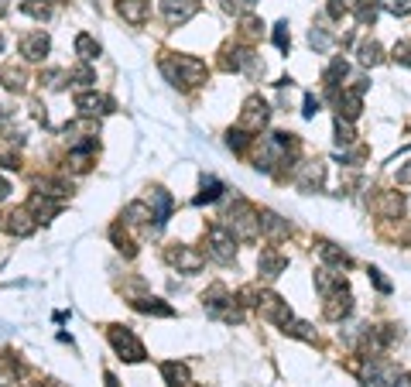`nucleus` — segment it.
Instances as JSON below:
<instances>
[{"label":"nucleus","instance_id":"nucleus-1","mask_svg":"<svg viewBox=\"0 0 411 387\" xmlns=\"http://www.w3.org/2000/svg\"><path fill=\"white\" fill-rule=\"evenodd\" d=\"M227 230L244 243H254L260 236V212L244 199H233V206L227 209Z\"/></svg>","mask_w":411,"mask_h":387},{"label":"nucleus","instance_id":"nucleus-2","mask_svg":"<svg viewBox=\"0 0 411 387\" xmlns=\"http://www.w3.org/2000/svg\"><path fill=\"white\" fill-rule=\"evenodd\" d=\"M161 72L168 76V82L175 86H203L206 82V65L192 55H175L161 62Z\"/></svg>","mask_w":411,"mask_h":387},{"label":"nucleus","instance_id":"nucleus-3","mask_svg":"<svg viewBox=\"0 0 411 387\" xmlns=\"http://www.w3.org/2000/svg\"><path fill=\"white\" fill-rule=\"evenodd\" d=\"M206 254L216 264H233V258H236V236L223 223H213L206 230Z\"/></svg>","mask_w":411,"mask_h":387},{"label":"nucleus","instance_id":"nucleus-4","mask_svg":"<svg viewBox=\"0 0 411 387\" xmlns=\"http://www.w3.org/2000/svg\"><path fill=\"white\" fill-rule=\"evenodd\" d=\"M110 343H113V350H117V357L127 363H141L144 360V346H141V339L124 329V326H110Z\"/></svg>","mask_w":411,"mask_h":387},{"label":"nucleus","instance_id":"nucleus-5","mask_svg":"<svg viewBox=\"0 0 411 387\" xmlns=\"http://www.w3.org/2000/svg\"><path fill=\"white\" fill-rule=\"evenodd\" d=\"M291 182H295L298 192H319L322 182H326V165L322 161H302V165H295Z\"/></svg>","mask_w":411,"mask_h":387},{"label":"nucleus","instance_id":"nucleus-6","mask_svg":"<svg viewBox=\"0 0 411 387\" xmlns=\"http://www.w3.org/2000/svg\"><path fill=\"white\" fill-rule=\"evenodd\" d=\"M165 258H168L172 267H179V271H185V274H199L203 264H206L203 254H199L196 247H185V243H172V247L165 250Z\"/></svg>","mask_w":411,"mask_h":387},{"label":"nucleus","instance_id":"nucleus-7","mask_svg":"<svg viewBox=\"0 0 411 387\" xmlns=\"http://www.w3.org/2000/svg\"><path fill=\"white\" fill-rule=\"evenodd\" d=\"M394 381H398V367L381 357H370V363L363 367V387H394Z\"/></svg>","mask_w":411,"mask_h":387},{"label":"nucleus","instance_id":"nucleus-8","mask_svg":"<svg viewBox=\"0 0 411 387\" xmlns=\"http://www.w3.org/2000/svg\"><path fill=\"white\" fill-rule=\"evenodd\" d=\"M267 117H271L267 103H264L260 96H251V100L244 103V113H240V130L260 134V127H267Z\"/></svg>","mask_w":411,"mask_h":387},{"label":"nucleus","instance_id":"nucleus-9","mask_svg":"<svg viewBox=\"0 0 411 387\" xmlns=\"http://www.w3.org/2000/svg\"><path fill=\"white\" fill-rule=\"evenodd\" d=\"M326 319L329 322H343L350 312H353V295H350V288L343 284V288H336L333 295H326Z\"/></svg>","mask_w":411,"mask_h":387},{"label":"nucleus","instance_id":"nucleus-10","mask_svg":"<svg viewBox=\"0 0 411 387\" xmlns=\"http://www.w3.org/2000/svg\"><path fill=\"white\" fill-rule=\"evenodd\" d=\"M58 209H62V203H58L55 196H45V192H34V196L27 199V212H31L38 223H51V220L58 216Z\"/></svg>","mask_w":411,"mask_h":387},{"label":"nucleus","instance_id":"nucleus-11","mask_svg":"<svg viewBox=\"0 0 411 387\" xmlns=\"http://www.w3.org/2000/svg\"><path fill=\"white\" fill-rule=\"evenodd\" d=\"M196 7H199V0H161V14H165V21L172 27L185 25L196 14Z\"/></svg>","mask_w":411,"mask_h":387},{"label":"nucleus","instance_id":"nucleus-12","mask_svg":"<svg viewBox=\"0 0 411 387\" xmlns=\"http://www.w3.org/2000/svg\"><path fill=\"white\" fill-rule=\"evenodd\" d=\"M76 110L82 117H106L110 110H113V100H106L103 93H79L76 96Z\"/></svg>","mask_w":411,"mask_h":387},{"label":"nucleus","instance_id":"nucleus-13","mask_svg":"<svg viewBox=\"0 0 411 387\" xmlns=\"http://www.w3.org/2000/svg\"><path fill=\"white\" fill-rule=\"evenodd\" d=\"M148 206H151L154 230H161V227L168 223V216H172V196H168L165 189H151V199H148Z\"/></svg>","mask_w":411,"mask_h":387},{"label":"nucleus","instance_id":"nucleus-14","mask_svg":"<svg viewBox=\"0 0 411 387\" xmlns=\"http://www.w3.org/2000/svg\"><path fill=\"white\" fill-rule=\"evenodd\" d=\"M49 49H51V38L45 31H31L25 42H21V55L31 58V62H42V58L49 55Z\"/></svg>","mask_w":411,"mask_h":387},{"label":"nucleus","instance_id":"nucleus-15","mask_svg":"<svg viewBox=\"0 0 411 387\" xmlns=\"http://www.w3.org/2000/svg\"><path fill=\"white\" fill-rule=\"evenodd\" d=\"M260 233L267 236V240H284L291 227H288V220H282L278 212H271V209H260Z\"/></svg>","mask_w":411,"mask_h":387},{"label":"nucleus","instance_id":"nucleus-16","mask_svg":"<svg viewBox=\"0 0 411 387\" xmlns=\"http://www.w3.org/2000/svg\"><path fill=\"white\" fill-rule=\"evenodd\" d=\"M257 267H260V274H264V278H278L284 267H288V258L267 247V250H260V258H257Z\"/></svg>","mask_w":411,"mask_h":387},{"label":"nucleus","instance_id":"nucleus-17","mask_svg":"<svg viewBox=\"0 0 411 387\" xmlns=\"http://www.w3.org/2000/svg\"><path fill=\"white\" fill-rule=\"evenodd\" d=\"M117 11H120V18L134 27H141L148 21V0H120Z\"/></svg>","mask_w":411,"mask_h":387},{"label":"nucleus","instance_id":"nucleus-18","mask_svg":"<svg viewBox=\"0 0 411 387\" xmlns=\"http://www.w3.org/2000/svg\"><path fill=\"white\" fill-rule=\"evenodd\" d=\"M38 227V220L27 212V209H14L11 216H7V230L14 233V236H27V233H34Z\"/></svg>","mask_w":411,"mask_h":387},{"label":"nucleus","instance_id":"nucleus-19","mask_svg":"<svg viewBox=\"0 0 411 387\" xmlns=\"http://www.w3.org/2000/svg\"><path fill=\"white\" fill-rule=\"evenodd\" d=\"M161 377H165L168 387H185L189 384V367L179 360H168V363H161Z\"/></svg>","mask_w":411,"mask_h":387},{"label":"nucleus","instance_id":"nucleus-20","mask_svg":"<svg viewBox=\"0 0 411 387\" xmlns=\"http://www.w3.org/2000/svg\"><path fill=\"white\" fill-rule=\"evenodd\" d=\"M374 209H377L384 220H398V216H401V209H405V199H401L398 192H384V196L374 203Z\"/></svg>","mask_w":411,"mask_h":387},{"label":"nucleus","instance_id":"nucleus-21","mask_svg":"<svg viewBox=\"0 0 411 387\" xmlns=\"http://www.w3.org/2000/svg\"><path fill=\"white\" fill-rule=\"evenodd\" d=\"M343 274H336V271H329V267H319L315 271V288L322 291V295H333L336 288H343Z\"/></svg>","mask_w":411,"mask_h":387},{"label":"nucleus","instance_id":"nucleus-22","mask_svg":"<svg viewBox=\"0 0 411 387\" xmlns=\"http://www.w3.org/2000/svg\"><path fill=\"white\" fill-rule=\"evenodd\" d=\"M357 58H360V65H381V62H384V49H381L374 38H370V42H360Z\"/></svg>","mask_w":411,"mask_h":387},{"label":"nucleus","instance_id":"nucleus-23","mask_svg":"<svg viewBox=\"0 0 411 387\" xmlns=\"http://www.w3.org/2000/svg\"><path fill=\"white\" fill-rule=\"evenodd\" d=\"M319 254H322V260H326V264H333V267H350V264H353L346 250H339L336 243H326V240L319 243Z\"/></svg>","mask_w":411,"mask_h":387},{"label":"nucleus","instance_id":"nucleus-24","mask_svg":"<svg viewBox=\"0 0 411 387\" xmlns=\"http://www.w3.org/2000/svg\"><path fill=\"white\" fill-rule=\"evenodd\" d=\"M76 55L82 58V62H93V58L100 55V42H96L93 34H86V31L76 34Z\"/></svg>","mask_w":411,"mask_h":387},{"label":"nucleus","instance_id":"nucleus-25","mask_svg":"<svg viewBox=\"0 0 411 387\" xmlns=\"http://www.w3.org/2000/svg\"><path fill=\"white\" fill-rule=\"evenodd\" d=\"M220 196H223V182L216 179V175H206V179H203V192L196 196V203H199V206H206V203H216Z\"/></svg>","mask_w":411,"mask_h":387},{"label":"nucleus","instance_id":"nucleus-26","mask_svg":"<svg viewBox=\"0 0 411 387\" xmlns=\"http://www.w3.org/2000/svg\"><path fill=\"white\" fill-rule=\"evenodd\" d=\"M377 7H381V4H377V0H357V4H353V18H357V25H374V21H377Z\"/></svg>","mask_w":411,"mask_h":387},{"label":"nucleus","instance_id":"nucleus-27","mask_svg":"<svg viewBox=\"0 0 411 387\" xmlns=\"http://www.w3.org/2000/svg\"><path fill=\"white\" fill-rule=\"evenodd\" d=\"M134 309H137V312H148V315H161V319L175 315V309H172V305H165L161 298H137V302H134Z\"/></svg>","mask_w":411,"mask_h":387},{"label":"nucleus","instance_id":"nucleus-28","mask_svg":"<svg viewBox=\"0 0 411 387\" xmlns=\"http://www.w3.org/2000/svg\"><path fill=\"white\" fill-rule=\"evenodd\" d=\"M350 76V65H346V58H333V65L326 69V76H322V82L329 86V89H336L343 79Z\"/></svg>","mask_w":411,"mask_h":387},{"label":"nucleus","instance_id":"nucleus-29","mask_svg":"<svg viewBox=\"0 0 411 387\" xmlns=\"http://www.w3.org/2000/svg\"><path fill=\"white\" fill-rule=\"evenodd\" d=\"M124 220H127L130 227H141V223L151 220V206H148V203H130V206L124 209Z\"/></svg>","mask_w":411,"mask_h":387},{"label":"nucleus","instance_id":"nucleus-30","mask_svg":"<svg viewBox=\"0 0 411 387\" xmlns=\"http://www.w3.org/2000/svg\"><path fill=\"white\" fill-rule=\"evenodd\" d=\"M357 141V130H353V124L346 120V117H336V144H353Z\"/></svg>","mask_w":411,"mask_h":387},{"label":"nucleus","instance_id":"nucleus-31","mask_svg":"<svg viewBox=\"0 0 411 387\" xmlns=\"http://www.w3.org/2000/svg\"><path fill=\"white\" fill-rule=\"evenodd\" d=\"M284 333H288V336H298V339H305V343H315V339H319V336H315V329H312L308 322H295V319L284 326Z\"/></svg>","mask_w":411,"mask_h":387},{"label":"nucleus","instance_id":"nucleus-32","mask_svg":"<svg viewBox=\"0 0 411 387\" xmlns=\"http://www.w3.org/2000/svg\"><path fill=\"white\" fill-rule=\"evenodd\" d=\"M308 45H312L315 52H326V49H329V34H326V27H312V31H308Z\"/></svg>","mask_w":411,"mask_h":387},{"label":"nucleus","instance_id":"nucleus-33","mask_svg":"<svg viewBox=\"0 0 411 387\" xmlns=\"http://www.w3.org/2000/svg\"><path fill=\"white\" fill-rule=\"evenodd\" d=\"M251 141H254V137H247V130H240V127L227 134V148H233V151H244Z\"/></svg>","mask_w":411,"mask_h":387},{"label":"nucleus","instance_id":"nucleus-34","mask_svg":"<svg viewBox=\"0 0 411 387\" xmlns=\"http://www.w3.org/2000/svg\"><path fill=\"white\" fill-rule=\"evenodd\" d=\"M25 14H31V18H51V7L45 4V0H25Z\"/></svg>","mask_w":411,"mask_h":387},{"label":"nucleus","instance_id":"nucleus-35","mask_svg":"<svg viewBox=\"0 0 411 387\" xmlns=\"http://www.w3.org/2000/svg\"><path fill=\"white\" fill-rule=\"evenodd\" d=\"M14 381H18V363H0V387H14Z\"/></svg>","mask_w":411,"mask_h":387},{"label":"nucleus","instance_id":"nucleus-36","mask_svg":"<svg viewBox=\"0 0 411 387\" xmlns=\"http://www.w3.org/2000/svg\"><path fill=\"white\" fill-rule=\"evenodd\" d=\"M69 79H76L79 86H93V82H96V72H93L89 65H76V69L69 72Z\"/></svg>","mask_w":411,"mask_h":387},{"label":"nucleus","instance_id":"nucleus-37","mask_svg":"<svg viewBox=\"0 0 411 387\" xmlns=\"http://www.w3.org/2000/svg\"><path fill=\"white\" fill-rule=\"evenodd\" d=\"M65 79H69V72H62V69H49V72L42 76V82H45L49 89H62V86H65Z\"/></svg>","mask_w":411,"mask_h":387},{"label":"nucleus","instance_id":"nucleus-38","mask_svg":"<svg viewBox=\"0 0 411 387\" xmlns=\"http://www.w3.org/2000/svg\"><path fill=\"white\" fill-rule=\"evenodd\" d=\"M377 4L384 7L387 14H398V18H401V14H408V11H411V0H377Z\"/></svg>","mask_w":411,"mask_h":387},{"label":"nucleus","instance_id":"nucleus-39","mask_svg":"<svg viewBox=\"0 0 411 387\" xmlns=\"http://www.w3.org/2000/svg\"><path fill=\"white\" fill-rule=\"evenodd\" d=\"M274 45L282 49V52H288V45H291V31H288V25H274Z\"/></svg>","mask_w":411,"mask_h":387},{"label":"nucleus","instance_id":"nucleus-40","mask_svg":"<svg viewBox=\"0 0 411 387\" xmlns=\"http://www.w3.org/2000/svg\"><path fill=\"white\" fill-rule=\"evenodd\" d=\"M391 55H394V62H401V65H408L411 69V42H398Z\"/></svg>","mask_w":411,"mask_h":387},{"label":"nucleus","instance_id":"nucleus-41","mask_svg":"<svg viewBox=\"0 0 411 387\" xmlns=\"http://www.w3.org/2000/svg\"><path fill=\"white\" fill-rule=\"evenodd\" d=\"M4 79H7V82H4L7 89H14V93H21V89H25V72H14V69H11Z\"/></svg>","mask_w":411,"mask_h":387},{"label":"nucleus","instance_id":"nucleus-42","mask_svg":"<svg viewBox=\"0 0 411 387\" xmlns=\"http://www.w3.org/2000/svg\"><path fill=\"white\" fill-rule=\"evenodd\" d=\"M367 274H370V281L377 284V291H384V295H387V291H391V281H387V278H384V274H381V271H377V267H370Z\"/></svg>","mask_w":411,"mask_h":387},{"label":"nucleus","instance_id":"nucleus-43","mask_svg":"<svg viewBox=\"0 0 411 387\" xmlns=\"http://www.w3.org/2000/svg\"><path fill=\"white\" fill-rule=\"evenodd\" d=\"M319 100H315V96H312V93H305V110H302V113H305L308 120H312V117H315V113H319Z\"/></svg>","mask_w":411,"mask_h":387},{"label":"nucleus","instance_id":"nucleus-44","mask_svg":"<svg viewBox=\"0 0 411 387\" xmlns=\"http://www.w3.org/2000/svg\"><path fill=\"white\" fill-rule=\"evenodd\" d=\"M257 0H227V7L230 11H244V7H254Z\"/></svg>","mask_w":411,"mask_h":387},{"label":"nucleus","instance_id":"nucleus-45","mask_svg":"<svg viewBox=\"0 0 411 387\" xmlns=\"http://www.w3.org/2000/svg\"><path fill=\"white\" fill-rule=\"evenodd\" d=\"M398 182H401V185H411V161L405 168H398Z\"/></svg>","mask_w":411,"mask_h":387},{"label":"nucleus","instance_id":"nucleus-46","mask_svg":"<svg viewBox=\"0 0 411 387\" xmlns=\"http://www.w3.org/2000/svg\"><path fill=\"white\" fill-rule=\"evenodd\" d=\"M11 192H14V189H11V182H7V179H0V199H7Z\"/></svg>","mask_w":411,"mask_h":387},{"label":"nucleus","instance_id":"nucleus-47","mask_svg":"<svg viewBox=\"0 0 411 387\" xmlns=\"http://www.w3.org/2000/svg\"><path fill=\"white\" fill-rule=\"evenodd\" d=\"M394 387H411V377H401V374H398V381H394Z\"/></svg>","mask_w":411,"mask_h":387},{"label":"nucleus","instance_id":"nucleus-48","mask_svg":"<svg viewBox=\"0 0 411 387\" xmlns=\"http://www.w3.org/2000/svg\"><path fill=\"white\" fill-rule=\"evenodd\" d=\"M4 11H7V4H4V0H0V14H4Z\"/></svg>","mask_w":411,"mask_h":387},{"label":"nucleus","instance_id":"nucleus-49","mask_svg":"<svg viewBox=\"0 0 411 387\" xmlns=\"http://www.w3.org/2000/svg\"><path fill=\"white\" fill-rule=\"evenodd\" d=\"M0 49H4V34H0Z\"/></svg>","mask_w":411,"mask_h":387},{"label":"nucleus","instance_id":"nucleus-50","mask_svg":"<svg viewBox=\"0 0 411 387\" xmlns=\"http://www.w3.org/2000/svg\"><path fill=\"white\" fill-rule=\"evenodd\" d=\"M25 387H42V384H25Z\"/></svg>","mask_w":411,"mask_h":387}]
</instances>
